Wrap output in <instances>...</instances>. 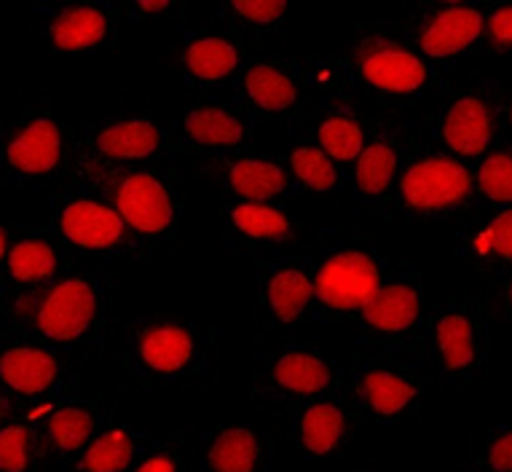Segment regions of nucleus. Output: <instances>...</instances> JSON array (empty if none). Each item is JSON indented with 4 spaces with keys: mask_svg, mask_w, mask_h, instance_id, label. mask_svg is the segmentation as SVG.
<instances>
[{
    "mask_svg": "<svg viewBox=\"0 0 512 472\" xmlns=\"http://www.w3.org/2000/svg\"><path fill=\"white\" fill-rule=\"evenodd\" d=\"M118 328V269L102 263L70 261L46 285L0 301V336L30 338L84 365L113 349Z\"/></svg>",
    "mask_w": 512,
    "mask_h": 472,
    "instance_id": "1",
    "label": "nucleus"
},
{
    "mask_svg": "<svg viewBox=\"0 0 512 472\" xmlns=\"http://www.w3.org/2000/svg\"><path fill=\"white\" fill-rule=\"evenodd\" d=\"M118 384L140 395H188L218 384L223 330L185 312H145L113 341Z\"/></svg>",
    "mask_w": 512,
    "mask_h": 472,
    "instance_id": "2",
    "label": "nucleus"
},
{
    "mask_svg": "<svg viewBox=\"0 0 512 472\" xmlns=\"http://www.w3.org/2000/svg\"><path fill=\"white\" fill-rule=\"evenodd\" d=\"M70 177L108 199L135 242L140 266L180 253L188 226V177L177 164L108 167L76 159Z\"/></svg>",
    "mask_w": 512,
    "mask_h": 472,
    "instance_id": "3",
    "label": "nucleus"
},
{
    "mask_svg": "<svg viewBox=\"0 0 512 472\" xmlns=\"http://www.w3.org/2000/svg\"><path fill=\"white\" fill-rule=\"evenodd\" d=\"M328 57L346 89L373 113L416 116L454 84V73L429 65L397 41L384 19L354 27Z\"/></svg>",
    "mask_w": 512,
    "mask_h": 472,
    "instance_id": "4",
    "label": "nucleus"
},
{
    "mask_svg": "<svg viewBox=\"0 0 512 472\" xmlns=\"http://www.w3.org/2000/svg\"><path fill=\"white\" fill-rule=\"evenodd\" d=\"M387 234L349 220L314 231L309 333L341 328L354 320L397 261Z\"/></svg>",
    "mask_w": 512,
    "mask_h": 472,
    "instance_id": "5",
    "label": "nucleus"
},
{
    "mask_svg": "<svg viewBox=\"0 0 512 472\" xmlns=\"http://www.w3.org/2000/svg\"><path fill=\"white\" fill-rule=\"evenodd\" d=\"M494 314L480 287H432L421 328V357L437 389L488 387L494 365Z\"/></svg>",
    "mask_w": 512,
    "mask_h": 472,
    "instance_id": "6",
    "label": "nucleus"
},
{
    "mask_svg": "<svg viewBox=\"0 0 512 472\" xmlns=\"http://www.w3.org/2000/svg\"><path fill=\"white\" fill-rule=\"evenodd\" d=\"M435 392V376L421 354L354 349L346 360H341L338 395L357 427H413Z\"/></svg>",
    "mask_w": 512,
    "mask_h": 472,
    "instance_id": "7",
    "label": "nucleus"
},
{
    "mask_svg": "<svg viewBox=\"0 0 512 472\" xmlns=\"http://www.w3.org/2000/svg\"><path fill=\"white\" fill-rule=\"evenodd\" d=\"M341 360L319 333L252 338L250 403L263 416L282 419L314 397L336 392Z\"/></svg>",
    "mask_w": 512,
    "mask_h": 472,
    "instance_id": "8",
    "label": "nucleus"
},
{
    "mask_svg": "<svg viewBox=\"0 0 512 472\" xmlns=\"http://www.w3.org/2000/svg\"><path fill=\"white\" fill-rule=\"evenodd\" d=\"M416 135L427 148L464 164L475 161L510 137V100L499 78L475 76L432 102L416 118Z\"/></svg>",
    "mask_w": 512,
    "mask_h": 472,
    "instance_id": "9",
    "label": "nucleus"
},
{
    "mask_svg": "<svg viewBox=\"0 0 512 472\" xmlns=\"http://www.w3.org/2000/svg\"><path fill=\"white\" fill-rule=\"evenodd\" d=\"M76 167L70 121L49 102L0 118V186L19 191L59 188Z\"/></svg>",
    "mask_w": 512,
    "mask_h": 472,
    "instance_id": "10",
    "label": "nucleus"
},
{
    "mask_svg": "<svg viewBox=\"0 0 512 472\" xmlns=\"http://www.w3.org/2000/svg\"><path fill=\"white\" fill-rule=\"evenodd\" d=\"M416 116L368 110V137L346 169L344 199L349 223L389 231L387 212L405 161L416 148Z\"/></svg>",
    "mask_w": 512,
    "mask_h": 472,
    "instance_id": "11",
    "label": "nucleus"
},
{
    "mask_svg": "<svg viewBox=\"0 0 512 472\" xmlns=\"http://www.w3.org/2000/svg\"><path fill=\"white\" fill-rule=\"evenodd\" d=\"M424 263L397 258L395 266L373 290L362 309L349 322L354 349L421 354V328L429 298Z\"/></svg>",
    "mask_w": 512,
    "mask_h": 472,
    "instance_id": "12",
    "label": "nucleus"
},
{
    "mask_svg": "<svg viewBox=\"0 0 512 472\" xmlns=\"http://www.w3.org/2000/svg\"><path fill=\"white\" fill-rule=\"evenodd\" d=\"M46 226L57 236L70 261H89L113 266L137 263V250L118 212L94 188L76 177L49 191V220Z\"/></svg>",
    "mask_w": 512,
    "mask_h": 472,
    "instance_id": "13",
    "label": "nucleus"
},
{
    "mask_svg": "<svg viewBox=\"0 0 512 472\" xmlns=\"http://www.w3.org/2000/svg\"><path fill=\"white\" fill-rule=\"evenodd\" d=\"M472 204V167L419 143L405 161L395 194L389 202L387 223H451Z\"/></svg>",
    "mask_w": 512,
    "mask_h": 472,
    "instance_id": "14",
    "label": "nucleus"
},
{
    "mask_svg": "<svg viewBox=\"0 0 512 472\" xmlns=\"http://www.w3.org/2000/svg\"><path fill=\"white\" fill-rule=\"evenodd\" d=\"M84 363L30 338L0 336V392L14 413H33L84 392Z\"/></svg>",
    "mask_w": 512,
    "mask_h": 472,
    "instance_id": "15",
    "label": "nucleus"
},
{
    "mask_svg": "<svg viewBox=\"0 0 512 472\" xmlns=\"http://www.w3.org/2000/svg\"><path fill=\"white\" fill-rule=\"evenodd\" d=\"M218 245L223 253L252 263L301 253L314 231L295 204H258L218 199Z\"/></svg>",
    "mask_w": 512,
    "mask_h": 472,
    "instance_id": "16",
    "label": "nucleus"
},
{
    "mask_svg": "<svg viewBox=\"0 0 512 472\" xmlns=\"http://www.w3.org/2000/svg\"><path fill=\"white\" fill-rule=\"evenodd\" d=\"M250 54L252 49L212 22L196 25L191 19L172 25L167 38L153 46V57L177 73L188 94L231 92Z\"/></svg>",
    "mask_w": 512,
    "mask_h": 472,
    "instance_id": "17",
    "label": "nucleus"
},
{
    "mask_svg": "<svg viewBox=\"0 0 512 472\" xmlns=\"http://www.w3.org/2000/svg\"><path fill=\"white\" fill-rule=\"evenodd\" d=\"M76 159L108 167L177 164L169 121L145 110L110 113L89 121H70Z\"/></svg>",
    "mask_w": 512,
    "mask_h": 472,
    "instance_id": "18",
    "label": "nucleus"
},
{
    "mask_svg": "<svg viewBox=\"0 0 512 472\" xmlns=\"http://www.w3.org/2000/svg\"><path fill=\"white\" fill-rule=\"evenodd\" d=\"M311 245L301 253L282 255L250 266L252 338L309 333Z\"/></svg>",
    "mask_w": 512,
    "mask_h": 472,
    "instance_id": "19",
    "label": "nucleus"
},
{
    "mask_svg": "<svg viewBox=\"0 0 512 472\" xmlns=\"http://www.w3.org/2000/svg\"><path fill=\"white\" fill-rule=\"evenodd\" d=\"M169 132L175 140L177 167L258 148V121L231 92L188 94L180 113L169 121Z\"/></svg>",
    "mask_w": 512,
    "mask_h": 472,
    "instance_id": "20",
    "label": "nucleus"
},
{
    "mask_svg": "<svg viewBox=\"0 0 512 472\" xmlns=\"http://www.w3.org/2000/svg\"><path fill=\"white\" fill-rule=\"evenodd\" d=\"M486 3L445 0V3H419L403 17L384 19V25L397 41H403L421 59L440 70L456 73L459 62L470 57L483 33Z\"/></svg>",
    "mask_w": 512,
    "mask_h": 472,
    "instance_id": "21",
    "label": "nucleus"
},
{
    "mask_svg": "<svg viewBox=\"0 0 512 472\" xmlns=\"http://www.w3.org/2000/svg\"><path fill=\"white\" fill-rule=\"evenodd\" d=\"M231 94L258 124H290L311 102L309 59L287 49L252 51Z\"/></svg>",
    "mask_w": 512,
    "mask_h": 472,
    "instance_id": "22",
    "label": "nucleus"
},
{
    "mask_svg": "<svg viewBox=\"0 0 512 472\" xmlns=\"http://www.w3.org/2000/svg\"><path fill=\"white\" fill-rule=\"evenodd\" d=\"M27 27L62 57H105L118 49L121 19L113 0H38L27 3Z\"/></svg>",
    "mask_w": 512,
    "mask_h": 472,
    "instance_id": "23",
    "label": "nucleus"
},
{
    "mask_svg": "<svg viewBox=\"0 0 512 472\" xmlns=\"http://www.w3.org/2000/svg\"><path fill=\"white\" fill-rule=\"evenodd\" d=\"M306 59L311 70V129L317 143L346 175L368 137V108L346 89L328 54Z\"/></svg>",
    "mask_w": 512,
    "mask_h": 472,
    "instance_id": "24",
    "label": "nucleus"
},
{
    "mask_svg": "<svg viewBox=\"0 0 512 472\" xmlns=\"http://www.w3.org/2000/svg\"><path fill=\"white\" fill-rule=\"evenodd\" d=\"M183 175L188 183L210 186L218 199L231 202H258V204H298V194L285 164L279 156L263 151L228 153V156H210V159L188 161L183 164Z\"/></svg>",
    "mask_w": 512,
    "mask_h": 472,
    "instance_id": "25",
    "label": "nucleus"
},
{
    "mask_svg": "<svg viewBox=\"0 0 512 472\" xmlns=\"http://www.w3.org/2000/svg\"><path fill=\"white\" fill-rule=\"evenodd\" d=\"M357 430L336 389L282 416L274 432L279 448L298 462H352Z\"/></svg>",
    "mask_w": 512,
    "mask_h": 472,
    "instance_id": "26",
    "label": "nucleus"
},
{
    "mask_svg": "<svg viewBox=\"0 0 512 472\" xmlns=\"http://www.w3.org/2000/svg\"><path fill=\"white\" fill-rule=\"evenodd\" d=\"M41 440L46 472H65L102 427L118 419V403L108 392H78L30 416Z\"/></svg>",
    "mask_w": 512,
    "mask_h": 472,
    "instance_id": "27",
    "label": "nucleus"
},
{
    "mask_svg": "<svg viewBox=\"0 0 512 472\" xmlns=\"http://www.w3.org/2000/svg\"><path fill=\"white\" fill-rule=\"evenodd\" d=\"M196 472H277V432L263 424L218 422L196 430Z\"/></svg>",
    "mask_w": 512,
    "mask_h": 472,
    "instance_id": "28",
    "label": "nucleus"
},
{
    "mask_svg": "<svg viewBox=\"0 0 512 472\" xmlns=\"http://www.w3.org/2000/svg\"><path fill=\"white\" fill-rule=\"evenodd\" d=\"M279 159L293 180L298 204L333 207L344 202V169L317 143L309 121V108L285 124V151L279 153Z\"/></svg>",
    "mask_w": 512,
    "mask_h": 472,
    "instance_id": "29",
    "label": "nucleus"
},
{
    "mask_svg": "<svg viewBox=\"0 0 512 472\" xmlns=\"http://www.w3.org/2000/svg\"><path fill=\"white\" fill-rule=\"evenodd\" d=\"M454 255L475 277H512V207L510 210H467L454 220Z\"/></svg>",
    "mask_w": 512,
    "mask_h": 472,
    "instance_id": "30",
    "label": "nucleus"
},
{
    "mask_svg": "<svg viewBox=\"0 0 512 472\" xmlns=\"http://www.w3.org/2000/svg\"><path fill=\"white\" fill-rule=\"evenodd\" d=\"M70 263L68 253L62 250L51 228L33 226V223H17L14 239H11L6 261L0 266V290L3 295L41 287L57 277L59 271Z\"/></svg>",
    "mask_w": 512,
    "mask_h": 472,
    "instance_id": "31",
    "label": "nucleus"
},
{
    "mask_svg": "<svg viewBox=\"0 0 512 472\" xmlns=\"http://www.w3.org/2000/svg\"><path fill=\"white\" fill-rule=\"evenodd\" d=\"M212 25L244 43L247 49H274V43L285 41L290 30V6L287 3H247L226 0L215 6Z\"/></svg>",
    "mask_w": 512,
    "mask_h": 472,
    "instance_id": "32",
    "label": "nucleus"
},
{
    "mask_svg": "<svg viewBox=\"0 0 512 472\" xmlns=\"http://www.w3.org/2000/svg\"><path fill=\"white\" fill-rule=\"evenodd\" d=\"M156 427L113 419L108 427L97 432V438L84 448V454L70 464L65 472H129L151 443Z\"/></svg>",
    "mask_w": 512,
    "mask_h": 472,
    "instance_id": "33",
    "label": "nucleus"
},
{
    "mask_svg": "<svg viewBox=\"0 0 512 472\" xmlns=\"http://www.w3.org/2000/svg\"><path fill=\"white\" fill-rule=\"evenodd\" d=\"M512 204V140L488 148L472 164L470 210H510Z\"/></svg>",
    "mask_w": 512,
    "mask_h": 472,
    "instance_id": "34",
    "label": "nucleus"
},
{
    "mask_svg": "<svg viewBox=\"0 0 512 472\" xmlns=\"http://www.w3.org/2000/svg\"><path fill=\"white\" fill-rule=\"evenodd\" d=\"M196 427L172 424L156 427L151 443L129 472H194Z\"/></svg>",
    "mask_w": 512,
    "mask_h": 472,
    "instance_id": "35",
    "label": "nucleus"
},
{
    "mask_svg": "<svg viewBox=\"0 0 512 472\" xmlns=\"http://www.w3.org/2000/svg\"><path fill=\"white\" fill-rule=\"evenodd\" d=\"M0 472H46L41 440L25 413L0 424Z\"/></svg>",
    "mask_w": 512,
    "mask_h": 472,
    "instance_id": "36",
    "label": "nucleus"
},
{
    "mask_svg": "<svg viewBox=\"0 0 512 472\" xmlns=\"http://www.w3.org/2000/svg\"><path fill=\"white\" fill-rule=\"evenodd\" d=\"M512 49V6L507 0L486 3L483 33L475 46V57H504Z\"/></svg>",
    "mask_w": 512,
    "mask_h": 472,
    "instance_id": "37",
    "label": "nucleus"
},
{
    "mask_svg": "<svg viewBox=\"0 0 512 472\" xmlns=\"http://www.w3.org/2000/svg\"><path fill=\"white\" fill-rule=\"evenodd\" d=\"M113 9H116L121 25L126 22H185L191 19V6L183 0H113Z\"/></svg>",
    "mask_w": 512,
    "mask_h": 472,
    "instance_id": "38",
    "label": "nucleus"
},
{
    "mask_svg": "<svg viewBox=\"0 0 512 472\" xmlns=\"http://www.w3.org/2000/svg\"><path fill=\"white\" fill-rule=\"evenodd\" d=\"M483 467L494 472H512V430L510 424H494L488 427L483 454L475 456Z\"/></svg>",
    "mask_w": 512,
    "mask_h": 472,
    "instance_id": "39",
    "label": "nucleus"
},
{
    "mask_svg": "<svg viewBox=\"0 0 512 472\" xmlns=\"http://www.w3.org/2000/svg\"><path fill=\"white\" fill-rule=\"evenodd\" d=\"M14 231H17V223H0V266L6 261V253H9Z\"/></svg>",
    "mask_w": 512,
    "mask_h": 472,
    "instance_id": "40",
    "label": "nucleus"
},
{
    "mask_svg": "<svg viewBox=\"0 0 512 472\" xmlns=\"http://www.w3.org/2000/svg\"><path fill=\"white\" fill-rule=\"evenodd\" d=\"M456 472H494V470H488V467H483L475 456H470V459H464V462L456 467Z\"/></svg>",
    "mask_w": 512,
    "mask_h": 472,
    "instance_id": "41",
    "label": "nucleus"
},
{
    "mask_svg": "<svg viewBox=\"0 0 512 472\" xmlns=\"http://www.w3.org/2000/svg\"><path fill=\"white\" fill-rule=\"evenodd\" d=\"M14 416V408L9 405V400L3 397V392H0V424L6 422V419H11Z\"/></svg>",
    "mask_w": 512,
    "mask_h": 472,
    "instance_id": "42",
    "label": "nucleus"
},
{
    "mask_svg": "<svg viewBox=\"0 0 512 472\" xmlns=\"http://www.w3.org/2000/svg\"><path fill=\"white\" fill-rule=\"evenodd\" d=\"M341 472H376L373 467H365V464H346Z\"/></svg>",
    "mask_w": 512,
    "mask_h": 472,
    "instance_id": "43",
    "label": "nucleus"
},
{
    "mask_svg": "<svg viewBox=\"0 0 512 472\" xmlns=\"http://www.w3.org/2000/svg\"><path fill=\"white\" fill-rule=\"evenodd\" d=\"M0 301H3V290H0Z\"/></svg>",
    "mask_w": 512,
    "mask_h": 472,
    "instance_id": "44",
    "label": "nucleus"
},
{
    "mask_svg": "<svg viewBox=\"0 0 512 472\" xmlns=\"http://www.w3.org/2000/svg\"><path fill=\"white\" fill-rule=\"evenodd\" d=\"M194 472H196V470H194Z\"/></svg>",
    "mask_w": 512,
    "mask_h": 472,
    "instance_id": "45",
    "label": "nucleus"
}]
</instances>
